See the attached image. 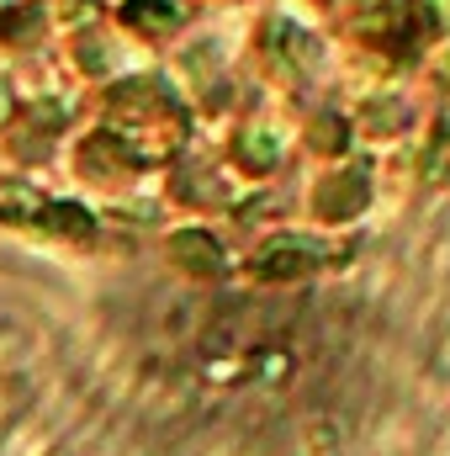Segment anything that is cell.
I'll return each instance as SVG.
<instances>
[{"label": "cell", "mask_w": 450, "mask_h": 456, "mask_svg": "<svg viewBox=\"0 0 450 456\" xmlns=\"http://www.w3.org/2000/svg\"><path fill=\"white\" fill-rule=\"evenodd\" d=\"M127 11H133L138 21H154V27H164V21H170V5H164V0H133Z\"/></svg>", "instance_id": "cell-3"}, {"label": "cell", "mask_w": 450, "mask_h": 456, "mask_svg": "<svg viewBox=\"0 0 450 456\" xmlns=\"http://www.w3.org/2000/svg\"><path fill=\"white\" fill-rule=\"evenodd\" d=\"M170 250H175V260H180V266H191L196 276H217V271H223V250H217L207 234H180Z\"/></svg>", "instance_id": "cell-2"}, {"label": "cell", "mask_w": 450, "mask_h": 456, "mask_svg": "<svg viewBox=\"0 0 450 456\" xmlns=\"http://www.w3.org/2000/svg\"><path fill=\"white\" fill-rule=\"evenodd\" d=\"M308 266H313V250L297 244V239H276V244L260 250V260H255V271L271 276V282H281V276H302Z\"/></svg>", "instance_id": "cell-1"}]
</instances>
